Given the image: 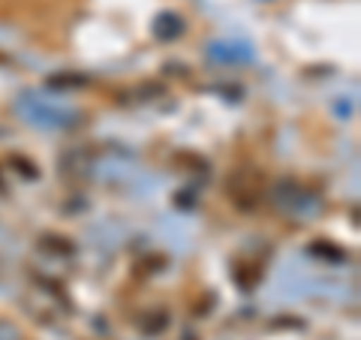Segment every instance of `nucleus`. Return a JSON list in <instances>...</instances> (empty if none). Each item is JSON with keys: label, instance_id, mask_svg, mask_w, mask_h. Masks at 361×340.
<instances>
[{"label": "nucleus", "instance_id": "obj_2", "mask_svg": "<svg viewBox=\"0 0 361 340\" xmlns=\"http://www.w3.org/2000/svg\"><path fill=\"white\" fill-rule=\"evenodd\" d=\"M0 340H21V332H18L13 322L0 320Z\"/></svg>", "mask_w": 361, "mask_h": 340}, {"label": "nucleus", "instance_id": "obj_3", "mask_svg": "<svg viewBox=\"0 0 361 340\" xmlns=\"http://www.w3.org/2000/svg\"><path fill=\"white\" fill-rule=\"evenodd\" d=\"M0 190H4V181H0Z\"/></svg>", "mask_w": 361, "mask_h": 340}, {"label": "nucleus", "instance_id": "obj_1", "mask_svg": "<svg viewBox=\"0 0 361 340\" xmlns=\"http://www.w3.org/2000/svg\"><path fill=\"white\" fill-rule=\"evenodd\" d=\"M154 33H157V40H178L180 33H184V18H180L178 13H163V16H157L154 21Z\"/></svg>", "mask_w": 361, "mask_h": 340}]
</instances>
